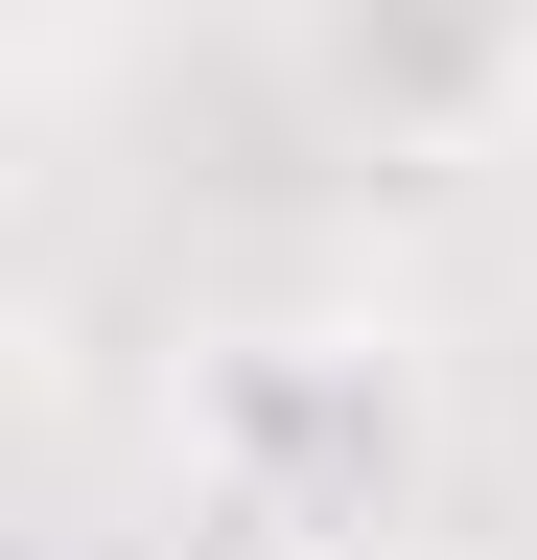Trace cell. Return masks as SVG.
Masks as SVG:
<instances>
[{
  "mask_svg": "<svg viewBox=\"0 0 537 560\" xmlns=\"http://www.w3.org/2000/svg\"><path fill=\"white\" fill-rule=\"evenodd\" d=\"M187 467H211L257 537H374L397 467H421V374H397V327H257V350H211Z\"/></svg>",
  "mask_w": 537,
  "mask_h": 560,
  "instance_id": "cell-1",
  "label": "cell"
},
{
  "mask_svg": "<svg viewBox=\"0 0 537 560\" xmlns=\"http://www.w3.org/2000/svg\"><path fill=\"white\" fill-rule=\"evenodd\" d=\"M304 94L444 164V140H514L537 117V0H304Z\"/></svg>",
  "mask_w": 537,
  "mask_h": 560,
  "instance_id": "cell-2",
  "label": "cell"
}]
</instances>
